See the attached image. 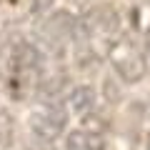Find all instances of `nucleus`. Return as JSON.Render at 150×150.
I'll list each match as a JSON object with an SVG mask.
<instances>
[{
    "label": "nucleus",
    "mask_w": 150,
    "mask_h": 150,
    "mask_svg": "<svg viewBox=\"0 0 150 150\" xmlns=\"http://www.w3.org/2000/svg\"><path fill=\"white\" fill-rule=\"evenodd\" d=\"M110 63L112 70L123 83H138L148 73V63L140 48L130 40L128 35H120L110 43Z\"/></svg>",
    "instance_id": "obj_1"
},
{
    "label": "nucleus",
    "mask_w": 150,
    "mask_h": 150,
    "mask_svg": "<svg viewBox=\"0 0 150 150\" xmlns=\"http://www.w3.org/2000/svg\"><path fill=\"white\" fill-rule=\"evenodd\" d=\"M10 73L13 83H18L20 88H30L40 80L43 75V53L38 50V45L33 43H18L10 53Z\"/></svg>",
    "instance_id": "obj_2"
},
{
    "label": "nucleus",
    "mask_w": 150,
    "mask_h": 150,
    "mask_svg": "<svg viewBox=\"0 0 150 150\" xmlns=\"http://www.w3.org/2000/svg\"><path fill=\"white\" fill-rule=\"evenodd\" d=\"M30 130L35 140L40 143H53L68 130V112H65L63 103H53V105H43L30 115Z\"/></svg>",
    "instance_id": "obj_3"
},
{
    "label": "nucleus",
    "mask_w": 150,
    "mask_h": 150,
    "mask_svg": "<svg viewBox=\"0 0 150 150\" xmlns=\"http://www.w3.org/2000/svg\"><path fill=\"white\" fill-rule=\"evenodd\" d=\"M73 28H75V18L68 10H55L40 23L38 35H40L43 45H48L55 53H63L65 45L73 43Z\"/></svg>",
    "instance_id": "obj_4"
},
{
    "label": "nucleus",
    "mask_w": 150,
    "mask_h": 150,
    "mask_svg": "<svg viewBox=\"0 0 150 150\" xmlns=\"http://www.w3.org/2000/svg\"><path fill=\"white\" fill-rule=\"evenodd\" d=\"M70 90V80L63 73L60 75H40V80L35 85V93L40 98L43 105H53V103H60Z\"/></svg>",
    "instance_id": "obj_5"
},
{
    "label": "nucleus",
    "mask_w": 150,
    "mask_h": 150,
    "mask_svg": "<svg viewBox=\"0 0 150 150\" xmlns=\"http://www.w3.org/2000/svg\"><path fill=\"white\" fill-rule=\"evenodd\" d=\"M95 100H98V93H95V88H90V85H75V88H70L68 95H65L68 108L75 115H80V118L95 108Z\"/></svg>",
    "instance_id": "obj_6"
},
{
    "label": "nucleus",
    "mask_w": 150,
    "mask_h": 150,
    "mask_svg": "<svg viewBox=\"0 0 150 150\" xmlns=\"http://www.w3.org/2000/svg\"><path fill=\"white\" fill-rule=\"evenodd\" d=\"M65 150H103V135L88 133L85 128L70 130L65 138Z\"/></svg>",
    "instance_id": "obj_7"
},
{
    "label": "nucleus",
    "mask_w": 150,
    "mask_h": 150,
    "mask_svg": "<svg viewBox=\"0 0 150 150\" xmlns=\"http://www.w3.org/2000/svg\"><path fill=\"white\" fill-rule=\"evenodd\" d=\"M13 140V120L8 112L0 110V150H5Z\"/></svg>",
    "instance_id": "obj_8"
},
{
    "label": "nucleus",
    "mask_w": 150,
    "mask_h": 150,
    "mask_svg": "<svg viewBox=\"0 0 150 150\" xmlns=\"http://www.w3.org/2000/svg\"><path fill=\"white\" fill-rule=\"evenodd\" d=\"M28 3H30L33 15H43V13L50 10V5H53V0H28Z\"/></svg>",
    "instance_id": "obj_9"
},
{
    "label": "nucleus",
    "mask_w": 150,
    "mask_h": 150,
    "mask_svg": "<svg viewBox=\"0 0 150 150\" xmlns=\"http://www.w3.org/2000/svg\"><path fill=\"white\" fill-rule=\"evenodd\" d=\"M145 63L150 65V25H148V30H145Z\"/></svg>",
    "instance_id": "obj_10"
},
{
    "label": "nucleus",
    "mask_w": 150,
    "mask_h": 150,
    "mask_svg": "<svg viewBox=\"0 0 150 150\" xmlns=\"http://www.w3.org/2000/svg\"><path fill=\"white\" fill-rule=\"evenodd\" d=\"M145 150H150V130H148V135H145Z\"/></svg>",
    "instance_id": "obj_11"
},
{
    "label": "nucleus",
    "mask_w": 150,
    "mask_h": 150,
    "mask_svg": "<svg viewBox=\"0 0 150 150\" xmlns=\"http://www.w3.org/2000/svg\"><path fill=\"white\" fill-rule=\"evenodd\" d=\"M0 53H3V45H0Z\"/></svg>",
    "instance_id": "obj_12"
}]
</instances>
